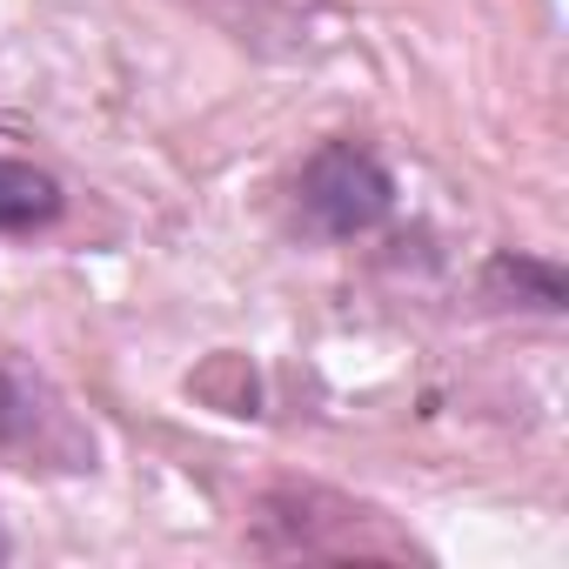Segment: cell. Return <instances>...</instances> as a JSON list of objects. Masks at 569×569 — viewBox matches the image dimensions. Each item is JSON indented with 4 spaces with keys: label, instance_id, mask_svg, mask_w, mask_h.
<instances>
[{
    "label": "cell",
    "instance_id": "6da1fadb",
    "mask_svg": "<svg viewBox=\"0 0 569 569\" xmlns=\"http://www.w3.org/2000/svg\"><path fill=\"white\" fill-rule=\"evenodd\" d=\"M241 549L254 562H436V549L382 502L316 476H274L248 502Z\"/></svg>",
    "mask_w": 569,
    "mask_h": 569
},
{
    "label": "cell",
    "instance_id": "7a4b0ae2",
    "mask_svg": "<svg viewBox=\"0 0 569 569\" xmlns=\"http://www.w3.org/2000/svg\"><path fill=\"white\" fill-rule=\"evenodd\" d=\"M402 214V181L369 134H322L281 181V228L302 248L376 241Z\"/></svg>",
    "mask_w": 569,
    "mask_h": 569
},
{
    "label": "cell",
    "instance_id": "3957f363",
    "mask_svg": "<svg viewBox=\"0 0 569 569\" xmlns=\"http://www.w3.org/2000/svg\"><path fill=\"white\" fill-rule=\"evenodd\" d=\"M0 469L34 476V482L101 476V429L21 349H0Z\"/></svg>",
    "mask_w": 569,
    "mask_h": 569
},
{
    "label": "cell",
    "instance_id": "277c9868",
    "mask_svg": "<svg viewBox=\"0 0 569 569\" xmlns=\"http://www.w3.org/2000/svg\"><path fill=\"white\" fill-rule=\"evenodd\" d=\"M476 302L496 316L556 322V316H569V268L542 248H489L476 268Z\"/></svg>",
    "mask_w": 569,
    "mask_h": 569
},
{
    "label": "cell",
    "instance_id": "5b68a950",
    "mask_svg": "<svg viewBox=\"0 0 569 569\" xmlns=\"http://www.w3.org/2000/svg\"><path fill=\"white\" fill-rule=\"evenodd\" d=\"M68 208L74 194L48 161L0 148V241H41L68 221Z\"/></svg>",
    "mask_w": 569,
    "mask_h": 569
},
{
    "label": "cell",
    "instance_id": "8992f818",
    "mask_svg": "<svg viewBox=\"0 0 569 569\" xmlns=\"http://www.w3.org/2000/svg\"><path fill=\"white\" fill-rule=\"evenodd\" d=\"M14 556H21V542L8 536V522H0V562H14Z\"/></svg>",
    "mask_w": 569,
    "mask_h": 569
}]
</instances>
